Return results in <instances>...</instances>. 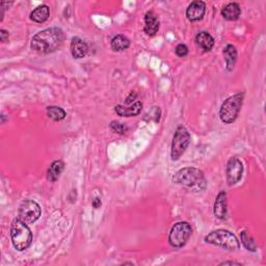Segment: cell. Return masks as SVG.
<instances>
[{
    "label": "cell",
    "instance_id": "cell-17",
    "mask_svg": "<svg viewBox=\"0 0 266 266\" xmlns=\"http://www.w3.org/2000/svg\"><path fill=\"white\" fill-rule=\"evenodd\" d=\"M50 15L49 6L46 4H42L38 7H35L34 10L30 13V20L35 23H44L48 20Z\"/></svg>",
    "mask_w": 266,
    "mask_h": 266
},
{
    "label": "cell",
    "instance_id": "cell-6",
    "mask_svg": "<svg viewBox=\"0 0 266 266\" xmlns=\"http://www.w3.org/2000/svg\"><path fill=\"white\" fill-rule=\"evenodd\" d=\"M190 144V134L184 126H178L172 142L171 157L172 160H178L185 153Z\"/></svg>",
    "mask_w": 266,
    "mask_h": 266
},
{
    "label": "cell",
    "instance_id": "cell-5",
    "mask_svg": "<svg viewBox=\"0 0 266 266\" xmlns=\"http://www.w3.org/2000/svg\"><path fill=\"white\" fill-rule=\"evenodd\" d=\"M243 102V94L238 93L229 97L219 109V118L225 124H232L239 115Z\"/></svg>",
    "mask_w": 266,
    "mask_h": 266
},
{
    "label": "cell",
    "instance_id": "cell-7",
    "mask_svg": "<svg viewBox=\"0 0 266 266\" xmlns=\"http://www.w3.org/2000/svg\"><path fill=\"white\" fill-rule=\"evenodd\" d=\"M191 226L186 222H179L173 226L169 235V242L173 247L184 246L191 236Z\"/></svg>",
    "mask_w": 266,
    "mask_h": 266
},
{
    "label": "cell",
    "instance_id": "cell-28",
    "mask_svg": "<svg viewBox=\"0 0 266 266\" xmlns=\"http://www.w3.org/2000/svg\"><path fill=\"white\" fill-rule=\"evenodd\" d=\"M219 265H241V263H238V262H232V261H225L223 263H221Z\"/></svg>",
    "mask_w": 266,
    "mask_h": 266
},
{
    "label": "cell",
    "instance_id": "cell-1",
    "mask_svg": "<svg viewBox=\"0 0 266 266\" xmlns=\"http://www.w3.org/2000/svg\"><path fill=\"white\" fill-rule=\"evenodd\" d=\"M63 39H65V34L59 27H50L33 36L30 47L35 52L49 54L60 47Z\"/></svg>",
    "mask_w": 266,
    "mask_h": 266
},
{
    "label": "cell",
    "instance_id": "cell-3",
    "mask_svg": "<svg viewBox=\"0 0 266 266\" xmlns=\"http://www.w3.org/2000/svg\"><path fill=\"white\" fill-rule=\"evenodd\" d=\"M11 238L15 249L22 252L30 246L32 242V233L27 224L23 223L19 218H16L11 226Z\"/></svg>",
    "mask_w": 266,
    "mask_h": 266
},
{
    "label": "cell",
    "instance_id": "cell-20",
    "mask_svg": "<svg viewBox=\"0 0 266 266\" xmlns=\"http://www.w3.org/2000/svg\"><path fill=\"white\" fill-rule=\"evenodd\" d=\"M130 47V41L123 34L115 35L112 40V48L117 52H121Z\"/></svg>",
    "mask_w": 266,
    "mask_h": 266
},
{
    "label": "cell",
    "instance_id": "cell-9",
    "mask_svg": "<svg viewBox=\"0 0 266 266\" xmlns=\"http://www.w3.org/2000/svg\"><path fill=\"white\" fill-rule=\"evenodd\" d=\"M242 174H243V166L241 161L236 157H232L229 159L226 169L228 185L233 186L237 184V183L241 180Z\"/></svg>",
    "mask_w": 266,
    "mask_h": 266
},
{
    "label": "cell",
    "instance_id": "cell-26",
    "mask_svg": "<svg viewBox=\"0 0 266 266\" xmlns=\"http://www.w3.org/2000/svg\"><path fill=\"white\" fill-rule=\"evenodd\" d=\"M101 205H102V202H101V200L99 198H95L93 200V202H91V206H93L95 209H99L101 207Z\"/></svg>",
    "mask_w": 266,
    "mask_h": 266
},
{
    "label": "cell",
    "instance_id": "cell-14",
    "mask_svg": "<svg viewBox=\"0 0 266 266\" xmlns=\"http://www.w3.org/2000/svg\"><path fill=\"white\" fill-rule=\"evenodd\" d=\"M143 108V103L141 101H137L134 104L130 106H123V105H117L115 107V111L118 116L124 117V118H131V117H136L139 116L142 112Z\"/></svg>",
    "mask_w": 266,
    "mask_h": 266
},
{
    "label": "cell",
    "instance_id": "cell-8",
    "mask_svg": "<svg viewBox=\"0 0 266 266\" xmlns=\"http://www.w3.org/2000/svg\"><path fill=\"white\" fill-rule=\"evenodd\" d=\"M42 210L40 205L34 201L26 200L22 202L18 211V218L27 225L35 223L40 218Z\"/></svg>",
    "mask_w": 266,
    "mask_h": 266
},
{
    "label": "cell",
    "instance_id": "cell-27",
    "mask_svg": "<svg viewBox=\"0 0 266 266\" xmlns=\"http://www.w3.org/2000/svg\"><path fill=\"white\" fill-rule=\"evenodd\" d=\"M136 96H137V95H136L135 91H132V93L130 94V96H129V97H127V99H126V104H130V103L132 102V100H131V99H132V98L135 99Z\"/></svg>",
    "mask_w": 266,
    "mask_h": 266
},
{
    "label": "cell",
    "instance_id": "cell-13",
    "mask_svg": "<svg viewBox=\"0 0 266 266\" xmlns=\"http://www.w3.org/2000/svg\"><path fill=\"white\" fill-rule=\"evenodd\" d=\"M227 212H228L227 194L224 190H222L215 199L213 206V213L215 217H217L218 219H225L227 217Z\"/></svg>",
    "mask_w": 266,
    "mask_h": 266
},
{
    "label": "cell",
    "instance_id": "cell-12",
    "mask_svg": "<svg viewBox=\"0 0 266 266\" xmlns=\"http://www.w3.org/2000/svg\"><path fill=\"white\" fill-rule=\"evenodd\" d=\"M159 30V20L154 12L149 11L145 15V27L144 31L147 35L154 36Z\"/></svg>",
    "mask_w": 266,
    "mask_h": 266
},
{
    "label": "cell",
    "instance_id": "cell-18",
    "mask_svg": "<svg viewBox=\"0 0 266 266\" xmlns=\"http://www.w3.org/2000/svg\"><path fill=\"white\" fill-rule=\"evenodd\" d=\"M224 57L226 60V66L228 71H232L237 61V50L233 45L229 44L224 49Z\"/></svg>",
    "mask_w": 266,
    "mask_h": 266
},
{
    "label": "cell",
    "instance_id": "cell-25",
    "mask_svg": "<svg viewBox=\"0 0 266 266\" xmlns=\"http://www.w3.org/2000/svg\"><path fill=\"white\" fill-rule=\"evenodd\" d=\"M8 38H10L8 31H6L5 30H0V41H1V43H6L8 41Z\"/></svg>",
    "mask_w": 266,
    "mask_h": 266
},
{
    "label": "cell",
    "instance_id": "cell-22",
    "mask_svg": "<svg viewBox=\"0 0 266 266\" xmlns=\"http://www.w3.org/2000/svg\"><path fill=\"white\" fill-rule=\"evenodd\" d=\"M240 239H241V243L243 244V246L247 251H251V252L257 251V243L255 239L246 231L240 232Z\"/></svg>",
    "mask_w": 266,
    "mask_h": 266
},
{
    "label": "cell",
    "instance_id": "cell-21",
    "mask_svg": "<svg viewBox=\"0 0 266 266\" xmlns=\"http://www.w3.org/2000/svg\"><path fill=\"white\" fill-rule=\"evenodd\" d=\"M47 116L51 118V120L56 121V122H59V121H62L63 118L67 117V114L61 107L48 106L47 107Z\"/></svg>",
    "mask_w": 266,
    "mask_h": 266
},
{
    "label": "cell",
    "instance_id": "cell-23",
    "mask_svg": "<svg viewBox=\"0 0 266 266\" xmlns=\"http://www.w3.org/2000/svg\"><path fill=\"white\" fill-rule=\"evenodd\" d=\"M111 129L118 134H125L128 131V128L125 124H122L117 121H113L111 123Z\"/></svg>",
    "mask_w": 266,
    "mask_h": 266
},
{
    "label": "cell",
    "instance_id": "cell-24",
    "mask_svg": "<svg viewBox=\"0 0 266 266\" xmlns=\"http://www.w3.org/2000/svg\"><path fill=\"white\" fill-rule=\"evenodd\" d=\"M175 52L178 57L180 58H184L186 57L187 54H188V48H187V46L185 44H179L176 49H175Z\"/></svg>",
    "mask_w": 266,
    "mask_h": 266
},
{
    "label": "cell",
    "instance_id": "cell-11",
    "mask_svg": "<svg viewBox=\"0 0 266 266\" xmlns=\"http://www.w3.org/2000/svg\"><path fill=\"white\" fill-rule=\"evenodd\" d=\"M70 50L73 58L75 59H84L88 54L89 46L82 39L78 38V36H74V38L71 40Z\"/></svg>",
    "mask_w": 266,
    "mask_h": 266
},
{
    "label": "cell",
    "instance_id": "cell-4",
    "mask_svg": "<svg viewBox=\"0 0 266 266\" xmlns=\"http://www.w3.org/2000/svg\"><path fill=\"white\" fill-rule=\"evenodd\" d=\"M204 240L206 243L219 246L227 251H237L240 247L239 241H238L236 236L230 231L225 230V229H218V230L212 231L205 237Z\"/></svg>",
    "mask_w": 266,
    "mask_h": 266
},
{
    "label": "cell",
    "instance_id": "cell-15",
    "mask_svg": "<svg viewBox=\"0 0 266 266\" xmlns=\"http://www.w3.org/2000/svg\"><path fill=\"white\" fill-rule=\"evenodd\" d=\"M196 43L202 50L205 52H209L214 47L215 41L213 39V36L209 32L201 31L196 35Z\"/></svg>",
    "mask_w": 266,
    "mask_h": 266
},
{
    "label": "cell",
    "instance_id": "cell-19",
    "mask_svg": "<svg viewBox=\"0 0 266 266\" xmlns=\"http://www.w3.org/2000/svg\"><path fill=\"white\" fill-rule=\"evenodd\" d=\"M63 162L61 160H56L51 163L47 171V180L50 182H57L63 171Z\"/></svg>",
    "mask_w": 266,
    "mask_h": 266
},
{
    "label": "cell",
    "instance_id": "cell-10",
    "mask_svg": "<svg viewBox=\"0 0 266 266\" xmlns=\"http://www.w3.org/2000/svg\"><path fill=\"white\" fill-rule=\"evenodd\" d=\"M206 13V3L201 0L192 1L186 10V17L190 22H197L204 18Z\"/></svg>",
    "mask_w": 266,
    "mask_h": 266
},
{
    "label": "cell",
    "instance_id": "cell-2",
    "mask_svg": "<svg viewBox=\"0 0 266 266\" xmlns=\"http://www.w3.org/2000/svg\"><path fill=\"white\" fill-rule=\"evenodd\" d=\"M173 180L176 184L184 186L195 192L203 191L207 187V180L204 173L196 168L181 169L175 174Z\"/></svg>",
    "mask_w": 266,
    "mask_h": 266
},
{
    "label": "cell",
    "instance_id": "cell-16",
    "mask_svg": "<svg viewBox=\"0 0 266 266\" xmlns=\"http://www.w3.org/2000/svg\"><path fill=\"white\" fill-rule=\"evenodd\" d=\"M241 14L240 5L236 2H231L224 6L222 10V16L228 21H236L239 19Z\"/></svg>",
    "mask_w": 266,
    "mask_h": 266
}]
</instances>
